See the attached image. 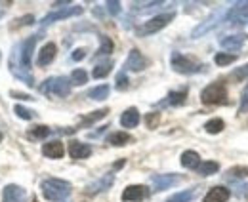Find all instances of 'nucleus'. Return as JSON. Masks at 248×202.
I'll use <instances>...</instances> for the list:
<instances>
[{"label":"nucleus","instance_id":"nucleus-10","mask_svg":"<svg viewBox=\"0 0 248 202\" xmlns=\"http://www.w3.org/2000/svg\"><path fill=\"white\" fill-rule=\"evenodd\" d=\"M25 199H27V193L19 185H8L2 195V202H25Z\"/></svg>","mask_w":248,"mask_h":202},{"label":"nucleus","instance_id":"nucleus-11","mask_svg":"<svg viewBox=\"0 0 248 202\" xmlns=\"http://www.w3.org/2000/svg\"><path fill=\"white\" fill-rule=\"evenodd\" d=\"M145 67H147V61L140 54V50H132L128 59H126V69H128V71H134V73H140V71H143Z\"/></svg>","mask_w":248,"mask_h":202},{"label":"nucleus","instance_id":"nucleus-16","mask_svg":"<svg viewBox=\"0 0 248 202\" xmlns=\"http://www.w3.org/2000/svg\"><path fill=\"white\" fill-rule=\"evenodd\" d=\"M227 199H229V189H225V187H212L206 193V197H204L202 202H225Z\"/></svg>","mask_w":248,"mask_h":202},{"label":"nucleus","instance_id":"nucleus-31","mask_svg":"<svg viewBox=\"0 0 248 202\" xmlns=\"http://www.w3.org/2000/svg\"><path fill=\"white\" fill-rule=\"evenodd\" d=\"M107 113H109L107 109H101V111H95V113H92L90 116H84V118H82V122H80V126H90V124H93L95 120L103 118V116L107 115Z\"/></svg>","mask_w":248,"mask_h":202},{"label":"nucleus","instance_id":"nucleus-6","mask_svg":"<svg viewBox=\"0 0 248 202\" xmlns=\"http://www.w3.org/2000/svg\"><path fill=\"white\" fill-rule=\"evenodd\" d=\"M151 181H153V191L158 193V191H166V189L178 185L182 181V177L176 173H162V175H153Z\"/></svg>","mask_w":248,"mask_h":202},{"label":"nucleus","instance_id":"nucleus-25","mask_svg":"<svg viewBox=\"0 0 248 202\" xmlns=\"http://www.w3.org/2000/svg\"><path fill=\"white\" fill-rule=\"evenodd\" d=\"M86 82H88V73H86V71H82V69L73 71V75H71V84L82 86V84H86Z\"/></svg>","mask_w":248,"mask_h":202},{"label":"nucleus","instance_id":"nucleus-24","mask_svg":"<svg viewBox=\"0 0 248 202\" xmlns=\"http://www.w3.org/2000/svg\"><path fill=\"white\" fill-rule=\"evenodd\" d=\"M195 197H197V189H189V191H182V193L170 197L166 202H191Z\"/></svg>","mask_w":248,"mask_h":202},{"label":"nucleus","instance_id":"nucleus-23","mask_svg":"<svg viewBox=\"0 0 248 202\" xmlns=\"http://www.w3.org/2000/svg\"><path fill=\"white\" fill-rule=\"evenodd\" d=\"M217 170H219V164H217V162H212V160L201 162L199 168H197V172L201 173V175H212V173H216Z\"/></svg>","mask_w":248,"mask_h":202},{"label":"nucleus","instance_id":"nucleus-44","mask_svg":"<svg viewBox=\"0 0 248 202\" xmlns=\"http://www.w3.org/2000/svg\"><path fill=\"white\" fill-rule=\"evenodd\" d=\"M32 202H36V199H34V201H32Z\"/></svg>","mask_w":248,"mask_h":202},{"label":"nucleus","instance_id":"nucleus-30","mask_svg":"<svg viewBox=\"0 0 248 202\" xmlns=\"http://www.w3.org/2000/svg\"><path fill=\"white\" fill-rule=\"evenodd\" d=\"M204 128H206L208 134H219V132L223 130V120H221V118H212V120L206 122Z\"/></svg>","mask_w":248,"mask_h":202},{"label":"nucleus","instance_id":"nucleus-21","mask_svg":"<svg viewBox=\"0 0 248 202\" xmlns=\"http://www.w3.org/2000/svg\"><path fill=\"white\" fill-rule=\"evenodd\" d=\"M217 25V16H214V17H210V19H206L202 25H199L197 29L193 31V38H199V36H202L204 32H208L210 29H214Z\"/></svg>","mask_w":248,"mask_h":202},{"label":"nucleus","instance_id":"nucleus-40","mask_svg":"<svg viewBox=\"0 0 248 202\" xmlns=\"http://www.w3.org/2000/svg\"><path fill=\"white\" fill-rule=\"evenodd\" d=\"M229 173L235 175V177H247L248 168H233V170H229Z\"/></svg>","mask_w":248,"mask_h":202},{"label":"nucleus","instance_id":"nucleus-1","mask_svg":"<svg viewBox=\"0 0 248 202\" xmlns=\"http://www.w3.org/2000/svg\"><path fill=\"white\" fill-rule=\"evenodd\" d=\"M40 189H42V195L52 202L65 201L71 195V185L67 181H63V179H56V177L44 179L42 185H40Z\"/></svg>","mask_w":248,"mask_h":202},{"label":"nucleus","instance_id":"nucleus-9","mask_svg":"<svg viewBox=\"0 0 248 202\" xmlns=\"http://www.w3.org/2000/svg\"><path fill=\"white\" fill-rule=\"evenodd\" d=\"M149 195V189L143 187V185H130L126 187L123 193V201L126 202H141L143 199H147Z\"/></svg>","mask_w":248,"mask_h":202},{"label":"nucleus","instance_id":"nucleus-20","mask_svg":"<svg viewBox=\"0 0 248 202\" xmlns=\"http://www.w3.org/2000/svg\"><path fill=\"white\" fill-rule=\"evenodd\" d=\"M243 16H248V2H243V4L233 6V8L227 12L225 19H227V21H233L235 17H243ZM225 19H223V21H225Z\"/></svg>","mask_w":248,"mask_h":202},{"label":"nucleus","instance_id":"nucleus-12","mask_svg":"<svg viewBox=\"0 0 248 202\" xmlns=\"http://www.w3.org/2000/svg\"><path fill=\"white\" fill-rule=\"evenodd\" d=\"M69 155L75 160H82V158H88L92 155V147L86 143H80V141H71L69 143Z\"/></svg>","mask_w":248,"mask_h":202},{"label":"nucleus","instance_id":"nucleus-8","mask_svg":"<svg viewBox=\"0 0 248 202\" xmlns=\"http://www.w3.org/2000/svg\"><path fill=\"white\" fill-rule=\"evenodd\" d=\"M82 14V8L80 6H71V8H65L60 12H54V14H48L44 19H42V27L58 21V19H67V17H73V16H80Z\"/></svg>","mask_w":248,"mask_h":202},{"label":"nucleus","instance_id":"nucleus-38","mask_svg":"<svg viewBox=\"0 0 248 202\" xmlns=\"http://www.w3.org/2000/svg\"><path fill=\"white\" fill-rule=\"evenodd\" d=\"M117 88H119V90H126V88H128V78H126L124 73H121V75L117 77Z\"/></svg>","mask_w":248,"mask_h":202},{"label":"nucleus","instance_id":"nucleus-42","mask_svg":"<svg viewBox=\"0 0 248 202\" xmlns=\"http://www.w3.org/2000/svg\"><path fill=\"white\" fill-rule=\"evenodd\" d=\"M12 95H14V97H17V99H25V101L32 99L29 93H19V92H12Z\"/></svg>","mask_w":248,"mask_h":202},{"label":"nucleus","instance_id":"nucleus-17","mask_svg":"<svg viewBox=\"0 0 248 202\" xmlns=\"http://www.w3.org/2000/svg\"><path fill=\"white\" fill-rule=\"evenodd\" d=\"M121 124L124 128H136L140 124V113L136 107H130L128 111H124L123 116H121Z\"/></svg>","mask_w":248,"mask_h":202},{"label":"nucleus","instance_id":"nucleus-19","mask_svg":"<svg viewBox=\"0 0 248 202\" xmlns=\"http://www.w3.org/2000/svg\"><path fill=\"white\" fill-rule=\"evenodd\" d=\"M182 164L189 168V170H195V168H199V164H201V158H199V155L195 153V151H186L184 155H182Z\"/></svg>","mask_w":248,"mask_h":202},{"label":"nucleus","instance_id":"nucleus-39","mask_svg":"<svg viewBox=\"0 0 248 202\" xmlns=\"http://www.w3.org/2000/svg\"><path fill=\"white\" fill-rule=\"evenodd\" d=\"M248 109V84L243 90V95H241V111H247Z\"/></svg>","mask_w":248,"mask_h":202},{"label":"nucleus","instance_id":"nucleus-5","mask_svg":"<svg viewBox=\"0 0 248 202\" xmlns=\"http://www.w3.org/2000/svg\"><path fill=\"white\" fill-rule=\"evenodd\" d=\"M172 67H174V71H178V73H182V75H193V73L201 71V65H199L197 61L186 58V56H182V54H178V52L172 54Z\"/></svg>","mask_w":248,"mask_h":202},{"label":"nucleus","instance_id":"nucleus-28","mask_svg":"<svg viewBox=\"0 0 248 202\" xmlns=\"http://www.w3.org/2000/svg\"><path fill=\"white\" fill-rule=\"evenodd\" d=\"M111 69H113V63L111 61H105V63H101V65H97L93 69V77L95 78H103V77H107L111 73Z\"/></svg>","mask_w":248,"mask_h":202},{"label":"nucleus","instance_id":"nucleus-15","mask_svg":"<svg viewBox=\"0 0 248 202\" xmlns=\"http://www.w3.org/2000/svg\"><path fill=\"white\" fill-rule=\"evenodd\" d=\"M42 153H44V156H48V158H62L63 153H65V147H63L62 141H50V143H44L42 147Z\"/></svg>","mask_w":248,"mask_h":202},{"label":"nucleus","instance_id":"nucleus-18","mask_svg":"<svg viewBox=\"0 0 248 202\" xmlns=\"http://www.w3.org/2000/svg\"><path fill=\"white\" fill-rule=\"evenodd\" d=\"M245 40H247L245 34H233V36H225V38H221L219 44H221L223 48H229V50H239V48L245 44Z\"/></svg>","mask_w":248,"mask_h":202},{"label":"nucleus","instance_id":"nucleus-37","mask_svg":"<svg viewBox=\"0 0 248 202\" xmlns=\"http://www.w3.org/2000/svg\"><path fill=\"white\" fill-rule=\"evenodd\" d=\"M158 113H149L147 118H145V122H147V128H156V124H158Z\"/></svg>","mask_w":248,"mask_h":202},{"label":"nucleus","instance_id":"nucleus-7","mask_svg":"<svg viewBox=\"0 0 248 202\" xmlns=\"http://www.w3.org/2000/svg\"><path fill=\"white\" fill-rule=\"evenodd\" d=\"M36 40H38V36L32 34V36H29V38L21 44V52H19V67L25 69V71H29V67H31V56H32V50H34Z\"/></svg>","mask_w":248,"mask_h":202},{"label":"nucleus","instance_id":"nucleus-2","mask_svg":"<svg viewBox=\"0 0 248 202\" xmlns=\"http://www.w3.org/2000/svg\"><path fill=\"white\" fill-rule=\"evenodd\" d=\"M42 93L48 95H58V97H67L71 92V78L65 77H56V78H48L42 86H40Z\"/></svg>","mask_w":248,"mask_h":202},{"label":"nucleus","instance_id":"nucleus-36","mask_svg":"<svg viewBox=\"0 0 248 202\" xmlns=\"http://www.w3.org/2000/svg\"><path fill=\"white\" fill-rule=\"evenodd\" d=\"M107 10H109L111 16H117V14L121 12V2H117V0H109V2H107Z\"/></svg>","mask_w":248,"mask_h":202},{"label":"nucleus","instance_id":"nucleus-35","mask_svg":"<svg viewBox=\"0 0 248 202\" xmlns=\"http://www.w3.org/2000/svg\"><path fill=\"white\" fill-rule=\"evenodd\" d=\"M231 78H233V80H245V78H248V63L245 67L237 69V71L231 75Z\"/></svg>","mask_w":248,"mask_h":202},{"label":"nucleus","instance_id":"nucleus-41","mask_svg":"<svg viewBox=\"0 0 248 202\" xmlns=\"http://www.w3.org/2000/svg\"><path fill=\"white\" fill-rule=\"evenodd\" d=\"M86 58V52L82 50V48H78V50H75V54H73V59L75 61H80V59Z\"/></svg>","mask_w":248,"mask_h":202},{"label":"nucleus","instance_id":"nucleus-34","mask_svg":"<svg viewBox=\"0 0 248 202\" xmlns=\"http://www.w3.org/2000/svg\"><path fill=\"white\" fill-rule=\"evenodd\" d=\"M235 56H229V54H217L216 56V63L219 67H225V65H229V63H233L235 61Z\"/></svg>","mask_w":248,"mask_h":202},{"label":"nucleus","instance_id":"nucleus-45","mask_svg":"<svg viewBox=\"0 0 248 202\" xmlns=\"http://www.w3.org/2000/svg\"><path fill=\"white\" fill-rule=\"evenodd\" d=\"M0 16H2V14H0Z\"/></svg>","mask_w":248,"mask_h":202},{"label":"nucleus","instance_id":"nucleus-4","mask_svg":"<svg viewBox=\"0 0 248 202\" xmlns=\"http://www.w3.org/2000/svg\"><path fill=\"white\" fill-rule=\"evenodd\" d=\"M174 12H168V14H160V16H155L153 19H149V21H145L140 29H138V34L140 36H147V34H153L156 31L164 29L172 19H174Z\"/></svg>","mask_w":248,"mask_h":202},{"label":"nucleus","instance_id":"nucleus-22","mask_svg":"<svg viewBox=\"0 0 248 202\" xmlns=\"http://www.w3.org/2000/svg\"><path fill=\"white\" fill-rule=\"evenodd\" d=\"M130 141H132V138L126 132H115V134L109 136V143L115 145V147H123V145L130 143Z\"/></svg>","mask_w":248,"mask_h":202},{"label":"nucleus","instance_id":"nucleus-3","mask_svg":"<svg viewBox=\"0 0 248 202\" xmlns=\"http://www.w3.org/2000/svg\"><path fill=\"white\" fill-rule=\"evenodd\" d=\"M227 97V90L223 82H214L210 86H206L201 92V101L204 105H217V103H223Z\"/></svg>","mask_w":248,"mask_h":202},{"label":"nucleus","instance_id":"nucleus-32","mask_svg":"<svg viewBox=\"0 0 248 202\" xmlns=\"http://www.w3.org/2000/svg\"><path fill=\"white\" fill-rule=\"evenodd\" d=\"M113 52V42L107 36H101V48L97 50V56H107Z\"/></svg>","mask_w":248,"mask_h":202},{"label":"nucleus","instance_id":"nucleus-43","mask_svg":"<svg viewBox=\"0 0 248 202\" xmlns=\"http://www.w3.org/2000/svg\"><path fill=\"white\" fill-rule=\"evenodd\" d=\"M0 141H2V134H0Z\"/></svg>","mask_w":248,"mask_h":202},{"label":"nucleus","instance_id":"nucleus-33","mask_svg":"<svg viewBox=\"0 0 248 202\" xmlns=\"http://www.w3.org/2000/svg\"><path fill=\"white\" fill-rule=\"evenodd\" d=\"M16 115L19 116V118H25V120H31L34 118V113H32L31 109H25V107H21V105H16Z\"/></svg>","mask_w":248,"mask_h":202},{"label":"nucleus","instance_id":"nucleus-26","mask_svg":"<svg viewBox=\"0 0 248 202\" xmlns=\"http://www.w3.org/2000/svg\"><path fill=\"white\" fill-rule=\"evenodd\" d=\"M109 95V86H97V88H92L90 92H88V97L90 99H95V101H101V99H105Z\"/></svg>","mask_w":248,"mask_h":202},{"label":"nucleus","instance_id":"nucleus-29","mask_svg":"<svg viewBox=\"0 0 248 202\" xmlns=\"http://www.w3.org/2000/svg\"><path fill=\"white\" fill-rule=\"evenodd\" d=\"M187 90H182V92H170L168 93V103L170 105H182L186 101Z\"/></svg>","mask_w":248,"mask_h":202},{"label":"nucleus","instance_id":"nucleus-14","mask_svg":"<svg viewBox=\"0 0 248 202\" xmlns=\"http://www.w3.org/2000/svg\"><path fill=\"white\" fill-rule=\"evenodd\" d=\"M113 181H115V175H113V173H107V175L99 177L97 181H93V183L88 185V193H90V195H95V193L107 191V189L113 185Z\"/></svg>","mask_w":248,"mask_h":202},{"label":"nucleus","instance_id":"nucleus-27","mask_svg":"<svg viewBox=\"0 0 248 202\" xmlns=\"http://www.w3.org/2000/svg\"><path fill=\"white\" fill-rule=\"evenodd\" d=\"M50 134H52V130L48 126H34L31 132H29V138L31 140H42V138H46Z\"/></svg>","mask_w":248,"mask_h":202},{"label":"nucleus","instance_id":"nucleus-13","mask_svg":"<svg viewBox=\"0 0 248 202\" xmlns=\"http://www.w3.org/2000/svg\"><path fill=\"white\" fill-rule=\"evenodd\" d=\"M56 52H58V48H56V44L54 42H48L46 46H42V50L38 52V59H36V63L40 65V67H46V65H50L54 58H56Z\"/></svg>","mask_w":248,"mask_h":202}]
</instances>
